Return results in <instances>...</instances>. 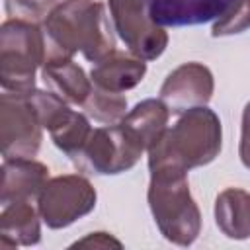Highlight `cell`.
<instances>
[{
    "mask_svg": "<svg viewBox=\"0 0 250 250\" xmlns=\"http://www.w3.org/2000/svg\"><path fill=\"white\" fill-rule=\"evenodd\" d=\"M234 4L236 0H145L148 18L160 27L199 25L221 20Z\"/></svg>",
    "mask_w": 250,
    "mask_h": 250,
    "instance_id": "cell-10",
    "label": "cell"
},
{
    "mask_svg": "<svg viewBox=\"0 0 250 250\" xmlns=\"http://www.w3.org/2000/svg\"><path fill=\"white\" fill-rule=\"evenodd\" d=\"M148 205L166 240L188 246L197 238L201 215L189 193L186 176L152 174L148 186Z\"/></svg>",
    "mask_w": 250,
    "mask_h": 250,
    "instance_id": "cell-4",
    "label": "cell"
},
{
    "mask_svg": "<svg viewBox=\"0 0 250 250\" xmlns=\"http://www.w3.org/2000/svg\"><path fill=\"white\" fill-rule=\"evenodd\" d=\"M96 207V189L92 184L78 176H59L47 180L37 195V211L49 229H62L76 219L88 215Z\"/></svg>",
    "mask_w": 250,
    "mask_h": 250,
    "instance_id": "cell-7",
    "label": "cell"
},
{
    "mask_svg": "<svg viewBox=\"0 0 250 250\" xmlns=\"http://www.w3.org/2000/svg\"><path fill=\"white\" fill-rule=\"evenodd\" d=\"M240 160L250 170V102L242 113V137H240Z\"/></svg>",
    "mask_w": 250,
    "mask_h": 250,
    "instance_id": "cell-21",
    "label": "cell"
},
{
    "mask_svg": "<svg viewBox=\"0 0 250 250\" xmlns=\"http://www.w3.org/2000/svg\"><path fill=\"white\" fill-rule=\"evenodd\" d=\"M72 246H94V248H109V246H115V248H121V242L111 238L107 232H92L90 236H86L84 240H78L74 242Z\"/></svg>",
    "mask_w": 250,
    "mask_h": 250,
    "instance_id": "cell-22",
    "label": "cell"
},
{
    "mask_svg": "<svg viewBox=\"0 0 250 250\" xmlns=\"http://www.w3.org/2000/svg\"><path fill=\"white\" fill-rule=\"evenodd\" d=\"M41 121L29 92H4L0 98V141L4 158H33L41 146Z\"/></svg>",
    "mask_w": 250,
    "mask_h": 250,
    "instance_id": "cell-6",
    "label": "cell"
},
{
    "mask_svg": "<svg viewBox=\"0 0 250 250\" xmlns=\"http://www.w3.org/2000/svg\"><path fill=\"white\" fill-rule=\"evenodd\" d=\"M217 227L229 238L250 236V193L238 188H229L219 193L215 201Z\"/></svg>",
    "mask_w": 250,
    "mask_h": 250,
    "instance_id": "cell-16",
    "label": "cell"
},
{
    "mask_svg": "<svg viewBox=\"0 0 250 250\" xmlns=\"http://www.w3.org/2000/svg\"><path fill=\"white\" fill-rule=\"evenodd\" d=\"M250 25V0H236V4L230 8L227 16L217 20L213 25V35H230L240 33Z\"/></svg>",
    "mask_w": 250,
    "mask_h": 250,
    "instance_id": "cell-20",
    "label": "cell"
},
{
    "mask_svg": "<svg viewBox=\"0 0 250 250\" xmlns=\"http://www.w3.org/2000/svg\"><path fill=\"white\" fill-rule=\"evenodd\" d=\"M143 152L145 146L119 121L92 129L86 145L70 160L86 174H121L133 168Z\"/></svg>",
    "mask_w": 250,
    "mask_h": 250,
    "instance_id": "cell-5",
    "label": "cell"
},
{
    "mask_svg": "<svg viewBox=\"0 0 250 250\" xmlns=\"http://www.w3.org/2000/svg\"><path fill=\"white\" fill-rule=\"evenodd\" d=\"M49 133H51L53 143H55L64 154L74 156V154L86 145V141H88L92 129H90L88 119H86L82 113L70 109V113H68L57 127H53Z\"/></svg>",
    "mask_w": 250,
    "mask_h": 250,
    "instance_id": "cell-17",
    "label": "cell"
},
{
    "mask_svg": "<svg viewBox=\"0 0 250 250\" xmlns=\"http://www.w3.org/2000/svg\"><path fill=\"white\" fill-rule=\"evenodd\" d=\"M107 10L115 33L135 57L152 61L164 53L168 35L148 18L145 0H107Z\"/></svg>",
    "mask_w": 250,
    "mask_h": 250,
    "instance_id": "cell-8",
    "label": "cell"
},
{
    "mask_svg": "<svg viewBox=\"0 0 250 250\" xmlns=\"http://www.w3.org/2000/svg\"><path fill=\"white\" fill-rule=\"evenodd\" d=\"M146 72V64L143 59L125 55L121 51L109 53L105 59L94 64L92 68V84L100 90L123 94L125 90L135 88Z\"/></svg>",
    "mask_w": 250,
    "mask_h": 250,
    "instance_id": "cell-12",
    "label": "cell"
},
{
    "mask_svg": "<svg viewBox=\"0 0 250 250\" xmlns=\"http://www.w3.org/2000/svg\"><path fill=\"white\" fill-rule=\"evenodd\" d=\"M213 94V74L199 62H186L168 74L160 88V100L174 113L205 105Z\"/></svg>",
    "mask_w": 250,
    "mask_h": 250,
    "instance_id": "cell-9",
    "label": "cell"
},
{
    "mask_svg": "<svg viewBox=\"0 0 250 250\" xmlns=\"http://www.w3.org/2000/svg\"><path fill=\"white\" fill-rule=\"evenodd\" d=\"M39 211L31 207L29 201L10 203L2 207L0 215V248H16L18 244L31 246L41 238L39 229Z\"/></svg>",
    "mask_w": 250,
    "mask_h": 250,
    "instance_id": "cell-14",
    "label": "cell"
},
{
    "mask_svg": "<svg viewBox=\"0 0 250 250\" xmlns=\"http://www.w3.org/2000/svg\"><path fill=\"white\" fill-rule=\"evenodd\" d=\"M45 59L66 57L82 51L92 62H100L115 51L113 25L105 6L94 0H64L43 20Z\"/></svg>",
    "mask_w": 250,
    "mask_h": 250,
    "instance_id": "cell-1",
    "label": "cell"
},
{
    "mask_svg": "<svg viewBox=\"0 0 250 250\" xmlns=\"http://www.w3.org/2000/svg\"><path fill=\"white\" fill-rule=\"evenodd\" d=\"M57 6V0H6V12L12 20L41 21Z\"/></svg>",
    "mask_w": 250,
    "mask_h": 250,
    "instance_id": "cell-19",
    "label": "cell"
},
{
    "mask_svg": "<svg viewBox=\"0 0 250 250\" xmlns=\"http://www.w3.org/2000/svg\"><path fill=\"white\" fill-rule=\"evenodd\" d=\"M168 117L170 109L162 100H145L121 119V125L148 150L166 131Z\"/></svg>",
    "mask_w": 250,
    "mask_h": 250,
    "instance_id": "cell-15",
    "label": "cell"
},
{
    "mask_svg": "<svg viewBox=\"0 0 250 250\" xmlns=\"http://www.w3.org/2000/svg\"><path fill=\"white\" fill-rule=\"evenodd\" d=\"M47 180L49 170L41 162H35L31 158H4L0 186L2 207L37 197Z\"/></svg>",
    "mask_w": 250,
    "mask_h": 250,
    "instance_id": "cell-11",
    "label": "cell"
},
{
    "mask_svg": "<svg viewBox=\"0 0 250 250\" xmlns=\"http://www.w3.org/2000/svg\"><path fill=\"white\" fill-rule=\"evenodd\" d=\"M43 80L59 98L70 104L84 105L92 94L94 84L86 78L84 70L66 57L45 59L43 62Z\"/></svg>",
    "mask_w": 250,
    "mask_h": 250,
    "instance_id": "cell-13",
    "label": "cell"
},
{
    "mask_svg": "<svg viewBox=\"0 0 250 250\" xmlns=\"http://www.w3.org/2000/svg\"><path fill=\"white\" fill-rule=\"evenodd\" d=\"M84 109L90 117H94L98 123H105V125H113L119 123L127 113V100L121 94L115 92H107V90H100V88H92V94L88 96Z\"/></svg>",
    "mask_w": 250,
    "mask_h": 250,
    "instance_id": "cell-18",
    "label": "cell"
},
{
    "mask_svg": "<svg viewBox=\"0 0 250 250\" xmlns=\"http://www.w3.org/2000/svg\"><path fill=\"white\" fill-rule=\"evenodd\" d=\"M43 29L25 20H6L0 27V82L4 92L35 90V70L45 62Z\"/></svg>",
    "mask_w": 250,
    "mask_h": 250,
    "instance_id": "cell-3",
    "label": "cell"
},
{
    "mask_svg": "<svg viewBox=\"0 0 250 250\" xmlns=\"http://www.w3.org/2000/svg\"><path fill=\"white\" fill-rule=\"evenodd\" d=\"M221 150V121L205 105L191 107L148 148L152 174L186 176L189 168L209 164Z\"/></svg>",
    "mask_w": 250,
    "mask_h": 250,
    "instance_id": "cell-2",
    "label": "cell"
}]
</instances>
